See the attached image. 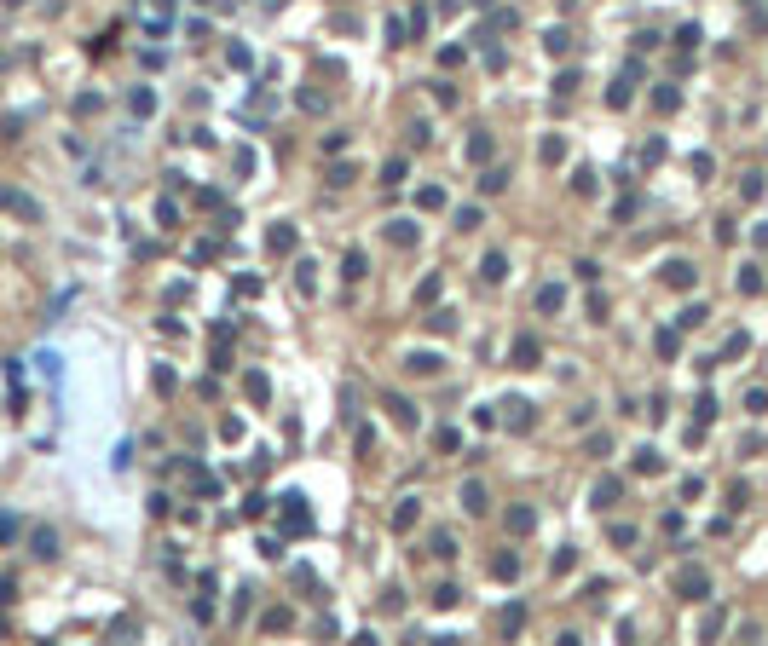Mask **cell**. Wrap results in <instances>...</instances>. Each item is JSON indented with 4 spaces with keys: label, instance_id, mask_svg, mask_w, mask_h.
<instances>
[{
    "label": "cell",
    "instance_id": "cell-1",
    "mask_svg": "<svg viewBox=\"0 0 768 646\" xmlns=\"http://www.w3.org/2000/svg\"><path fill=\"white\" fill-rule=\"evenodd\" d=\"M480 272H486V283H503V277H508V260H503V254H486Z\"/></svg>",
    "mask_w": 768,
    "mask_h": 646
},
{
    "label": "cell",
    "instance_id": "cell-2",
    "mask_svg": "<svg viewBox=\"0 0 768 646\" xmlns=\"http://www.w3.org/2000/svg\"><path fill=\"white\" fill-rule=\"evenodd\" d=\"M515 364H520V369L537 364V340H515Z\"/></svg>",
    "mask_w": 768,
    "mask_h": 646
},
{
    "label": "cell",
    "instance_id": "cell-3",
    "mask_svg": "<svg viewBox=\"0 0 768 646\" xmlns=\"http://www.w3.org/2000/svg\"><path fill=\"white\" fill-rule=\"evenodd\" d=\"M664 277H670V289H693V266H670Z\"/></svg>",
    "mask_w": 768,
    "mask_h": 646
},
{
    "label": "cell",
    "instance_id": "cell-4",
    "mask_svg": "<svg viewBox=\"0 0 768 646\" xmlns=\"http://www.w3.org/2000/svg\"><path fill=\"white\" fill-rule=\"evenodd\" d=\"M462 502H468V513H486V491H480V485H468Z\"/></svg>",
    "mask_w": 768,
    "mask_h": 646
},
{
    "label": "cell",
    "instance_id": "cell-5",
    "mask_svg": "<svg viewBox=\"0 0 768 646\" xmlns=\"http://www.w3.org/2000/svg\"><path fill=\"white\" fill-rule=\"evenodd\" d=\"M341 266H347V283H358V277H364V254H347Z\"/></svg>",
    "mask_w": 768,
    "mask_h": 646
},
{
    "label": "cell",
    "instance_id": "cell-6",
    "mask_svg": "<svg viewBox=\"0 0 768 646\" xmlns=\"http://www.w3.org/2000/svg\"><path fill=\"white\" fill-rule=\"evenodd\" d=\"M681 589H688V594H705V572H681Z\"/></svg>",
    "mask_w": 768,
    "mask_h": 646
}]
</instances>
